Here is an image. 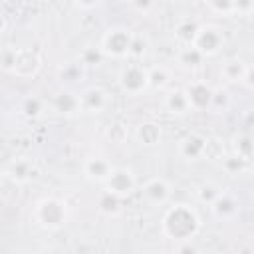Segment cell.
<instances>
[{"instance_id":"6da1fadb","label":"cell","mask_w":254,"mask_h":254,"mask_svg":"<svg viewBox=\"0 0 254 254\" xmlns=\"http://www.w3.org/2000/svg\"><path fill=\"white\" fill-rule=\"evenodd\" d=\"M202 228V220L194 206L187 202H177L175 206H169L161 218V232L177 242H189L192 240Z\"/></svg>"},{"instance_id":"7a4b0ae2","label":"cell","mask_w":254,"mask_h":254,"mask_svg":"<svg viewBox=\"0 0 254 254\" xmlns=\"http://www.w3.org/2000/svg\"><path fill=\"white\" fill-rule=\"evenodd\" d=\"M32 220L44 230H62L69 220V206L64 198L48 194L42 196L32 210Z\"/></svg>"},{"instance_id":"3957f363","label":"cell","mask_w":254,"mask_h":254,"mask_svg":"<svg viewBox=\"0 0 254 254\" xmlns=\"http://www.w3.org/2000/svg\"><path fill=\"white\" fill-rule=\"evenodd\" d=\"M135 32H131L125 26H111L107 28L99 38V48L105 58L111 60H125L131 56V48L135 42Z\"/></svg>"},{"instance_id":"277c9868","label":"cell","mask_w":254,"mask_h":254,"mask_svg":"<svg viewBox=\"0 0 254 254\" xmlns=\"http://www.w3.org/2000/svg\"><path fill=\"white\" fill-rule=\"evenodd\" d=\"M117 85L127 95H139L149 89V67L139 62H127L117 73Z\"/></svg>"},{"instance_id":"5b68a950","label":"cell","mask_w":254,"mask_h":254,"mask_svg":"<svg viewBox=\"0 0 254 254\" xmlns=\"http://www.w3.org/2000/svg\"><path fill=\"white\" fill-rule=\"evenodd\" d=\"M4 177H6L8 181H12L14 185L24 187V185L34 183V181L40 177V169H38V165H36L34 159L18 157V159L10 161V163L4 167Z\"/></svg>"},{"instance_id":"8992f818","label":"cell","mask_w":254,"mask_h":254,"mask_svg":"<svg viewBox=\"0 0 254 254\" xmlns=\"http://www.w3.org/2000/svg\"><path fill=\"white\" fill-rule=\"evenodd\" d=\"M224 32L214 26V24H200V30H198V36L194 40V48L204 56V58H212L216 56L222 48H224Z\"/></svg>"},{"instance_id":"52a82bcc","label":"cell","mask_w":254,"mask_h":254,"mask_svg":"<svg viewBox=\"0 0 254 254\" xmlns=\"http://www.w3.org/2000/svg\"><path fill=\"white\" fill-rule=\"evenodd\" d=\"M206 149H208V139L202 133H198V131H189L177 143L179 155L185 161H189V163H194V161L204 159L206 157Z\"/></svg>"},{"instance_id":"ba28073f","label":"cell","mask_w":254,"mask_h":254,"mask_svg":"<svg viewBox=\"0 0 254 254\" xmlns=\"http://www.w3.org/2000/svg\"><path fill=\"white\" fill-rule=\"evenodd\" d=\"M103 189L109 190V192H113V194H117L119 198H127L137 189L135 173L129 167H115L113 173H111V177L105 181Z\"/></svg>"},{"instance_id":"9c48e42d","label":"cell","mask_w":254,"mask_h":254,"mask_svg":"<svg viewBox=\"0 0 254 254\" xmlns=\"http://www.w3.org/2000/svg\"><path fill=\"white\" fill-rule=\"evenodd\" d=\"M173 189L171 183L163 177H151L141 187V198L151 206H163L171 200Z\"/></svg>"},{"instance_id":"30bf717a","label":"cell","mask_w":254,"mask_h":254,"mask_svg":"<svg viewBox=\"0 0 254 254\" xmlns=\"http://www.w3.org/2000/svg\"><path fill=\"white\" fill-rule=\"evenodd\" d=\"M113 165L103 155H91L83 161V177L93 185H105V181L113 173Z\"/></svg>"},{"instance_id":"8fae6325","label":"cell","mask_w":254,"mask_h":254,"mask_svg":"<svg viewBox=\"0 0 254 254\" xmlns=\"http://www.w3.org/2000/svg\"><path fill=\"white\" fill-rule=\"evenodd\" d=\"M185 91H187V97H189V103H190L192 111H206V109H210L214 87H210L206 81L194 79V81H190L185 87Z\"/></svg>"},{"instance_id":"7c38bea8","label":"cell","mask_w":254,"mask_h":254,"mask_svg":"<svg viewBox=\"0 0 254 254\" xmlns=\"http://www.w3.org/2000/svg\"><path fill=\"white\" fill-rule=\"evenodd\" d=\"M42 69V58L32 48H20L18 50V62L14 75L16 77H36Z\"/></svg>"},{"instance_id":"4fadbf2b","label":"cell","mask_w":254,"mask_h":254,"mask_svg":"<svg viewBox=\"0 0 254 254\" xmlns=\"http://www.w3.org/2000/svg\"><path fill=\"white\" fill-rule=\"evenodd\" d=\"M109 103V95L103 87H87L79 93V107L81 113H101Z\"/></svg>"},{"instance_id":"5bb4252c","label":"cell","mask_w":254,"mask_h":254,"mask_svg":"<svg viewBox=\"0 0 254 254\" xmlns=\"http://www.w3.org/2000/svg\"><path fill=\"white\" fill-rule=\"evenodd\" d=\"M210 212L214 214V218L222 220V222H228V220H234L240 212V200L236 194L224 190L210 206Z\"/></svg>"},{"instance_id":"9a60e30c","label":"cell","mask_w":254,"mask_h":254,"mask_svg":"<svg viewBox=\"0 0 254 254\" xmlns=\"http://www.w3.org/2000/svg\"><path fill=\"white\" fill-rule=\"evenodd\" d=\"M52 109L58 113V115H75V113H81V107H79V93H73L69 89H62L58 91L54 97H52Z\"/></svg>"},{"instance_id":"2e32d148","label":"cell","mask_w":254,"mask_h":254,"mask_svg":"<svg viewBox=\"0 0 254 254\" xmlns=\"http://www.w3.org/2000/svg\"><path fill=\"white\" fill-rule=\"evenodd\" d=\"M163 107H165V111L171 113V115H185V113L192 111L185 87L169 89L167 95H165V99H163Z\"/></svg>"},{"instance_id":"e0dca14e","label":"cell","mask_w":254,"mask_h":254,"mask_svg":"<svg viewBox=\"0 0 254 254\" xmlns=\"http://www.w3.org/2000/svg\"><path fill=\"white\" fill-rule=\"evenodd\" d=\"M198 30H200V24L194 18H181L173 28V36L179 42V46L185 48V46L194 44V40L198 36Z\"/></svg>"},{"instance_id":"ac0fdd59","label":"cell","mask_w":254,"mask_h":254,"mask_svg":"<svg viewBox=\"0 0 254 254\" xmlns=\"http://www.w3.org/2000/svg\"><path fill=\"white\" fill-rule=\"evenodd\" d=\"M246 69H248V64L242 60V58H228L222 62L220 65V77L228 83H242L244 81V75H246Z\"/></svg>"},{"instance_id":"d6986e66","label":"cell","mask_w":254,"mask_h":254,"mask_svg":"<svg viewBox=\"0 0 254 254\" xmlns=\"http://www.w3.org/2000/svg\"><path fill=\"white\" fill-rule=\"evenodd\" d=\"M135 139L143 147H155L163 139V129H161V125L157 121H143L135 129Z\"/></svg>"},{"instance_id":"ffe728a7","label":"cell","mask_w":254,"mask_h":254,"mask_svg":"<svg viewBox=\"0 0 254 254\" xmlns=\"http://www.w3.org/2000/svg\"><path fill=\"white\" fill-rule=\"evenodd\" d=\"M204 56L194 48V46H185V48H179L177 52V64L187 69V71H196L204 65Z\"/></svg>"},{"instance_id":"44dd1931","label":"cell","mask_w":254,"mask_h":254,"mask_svg":"<svg viewBox=\"0 0 254 254\" xmlns=\"http://www.w3.org/2000/svg\"><path fill=\"white\" fill-rule=\"evenodd\" d=\"M121 202H123V198H119L117 194H113V192H109V190H105V189L97 194V200H95L97 210H99L103 216H109V218L121 214V210H123Z\"/></svg>"},{"instance_id":"7402d4cb","label":"cell","mask_w":254,"mask_h":254,"mask_svg":"<svg viewBox=\"0 0 254 254\" xmlns=\"http://www.w3.org/2000/svg\"><path fill=\"white\" fill-rule=\"evenodd\" d=\"M230 151L234 155H238L240 159L248 161L250 165H254V137L246 135V133H238L230 139Z\"/></svg>"},{"instance_id":"603a6c76","label":"cell","mask_w":254,"mask_h":254,"mask_svg":"<svg viewBox=\"0 0 254 254\" xmlns=\"http://www.w3.org/2000/svg\"><path fill=\"white\" fill-rule=\"evenodd\" d=\"M220 167H222V171H224L226 175L238 177V175H246L254 165H250L248 161L240 159L238 155H234V153L230 151V153H226V155L220 157Z\"/></svg>"},{"instance_id":"cb8c5ba5","label":"cell","mask_w":254,"mask_h":254,"mask_svg":"<svg viewBox=\"0 0 254 254\" xmlns=\"http://www.w3.org/2000/svg\"><path fill=\"white\" fill-rule=\"evenodd\" d=\"M222 192H224V187L218 185L216 181H202V183L196 187V190H194L196 200H198L200 204H206V206H212V202H214Z\"/></svg>"},{"instance_id":"d4e9b609","label":"cell","mask_w":254,"mask_h":254,"mask_svg":"<svg viewBox=\"0 0 254 254\" xmlns=\"http://www.w3.org/2000/svg\"><path fill=\"white\" fill-rule=\"evenodd\" d=\"M171 83V71L167 65H153L149 67V89L163 91Z\"/></svg>"},{"instance_id":"484cf974","label":"cell","mask_w":254,"mask_h":254,"mask_svg":"<svg viewBox=\"0 0 254 254\" xmlns=\"http://www.w3.org/2000/svg\"><path fill=\"white\" fill-rule=\"evenodd\" d=\"M42 111H44V101L36 95H28L20 101V113L26 119H36L42 115Z\"/></svg>"},{"instance_id":"4316f807","label":"cell","mask_w":254,"mask_h":254,"mask_svg":"<svg viewBox=\"0 0 254 254\" xmlns=\"http://www.w3.org/2000/svg\"><path fill=\"white\" fill-rule=\"evenodd\" d=\"M103 52L99 46H85L81 52H79V58L77 62L83 65V67H93V65H99L103 62Z\"/></svg>"},{"instance_id":"83f0119b","label":"cell","mask_w":254,"mask_h":254,"mask_svg":"<svg viewBox=\"0 0 254 254\" xmlns=\"http://www.w3.org/2000/svg\"><path fill=\"white\" fill-rule=\"evenodd\" d=\"M18 50L20 48H14V46H8V48L2 50V54H0V67H2L4 73L14 75L16 62H18Z\"/></svg>"},{"instance_id":"f1b7e54d","label":"cell","mask_w":254,"mask_h":254,"mask_svg":"<svg viewBox=\"0 0 254 254\" xmlns=\"http://www.w3.org/2000/svg\"><path fill=\"white\" fill-rule=\"evenodd\" d=\"M204 6L218 16H232L234 14V0H208V2H204Z\"/></svg>"},{"instance_id":"f546056e","label":"cell","mask_w":254,"mask_h":254,"mask_svg":"<svg viewBox=\"0 0 254 254\" xmlns=\"http://www.w3.org/2000/svg\"><path fill=\"white\" fill-rule=\"evenodd\" d=\"M230 107V93L226 89H214V95H212V103H210V111L214 113H222Z\"/></svg>"},{"instance_id":"4dcf8cb0","label":"cell","mask_w":254,"mask_h":254,"mask_svg":"<svg viewBox=\"0 0 254 254\" xmlns=\"http://www.w3.org/2000/svg\"><path fill=\"white\" fill-rule=\"evenodd\" d=\"M60 75L62 79H67V81H77L81 79L83 75V65L77 62V64H65L62 69H60Z\"/></svg>"},{"instance_id":"1f68e13d","label":"cell","mask_w":254,"mask_h":254,"mask_svg":"<svg viewBox=\"0 0 254 254\" xmlns=\"http://www.w3.org/2000/svg\"><path fill=\"white\" fill-rule=\"evenodd\" d=\"M147 46H149V42L143 38V36H135V42H133V48H131V60H139V58H143L145 56V52H147Z\"/></svg>"},{"instance_id":"d6a6232c","label":"cell","mask_w":254,"mask_h":254,"mask_svg":"<svg viewBox=\"0 0 254 254\" xmlns=\"http://www.w3.org/2000/svg\"><path fill=\"white\" fill-rule=\"evenodd\" d=\"M173 254H200V250L196 248V244L192 240H189V242H177Z\"/></svg>"},{"instance_id":"836d02e7","label":"cell","mask_w":254,"mask_h":254,"mask_svg":"<svg viewBox=\"0 0 254 254\" xmlns=\"http://www.w3.org/2000/svg\"><path fill=\"white\" fill-rule=\"evenodd\" d=\"M250 12H254V2H250V0H234V14H238V16H246V14H250Z\"/></svg>"},{"instance_id":"e575fe53","label":"cell","mask_w":254,"mask_h":254,"mask_svg":"<svg viewBox=\"0 0 254 254\" xmlns=\"http://www.w3.org/2000/svg\"><path fill=\"white\" fill-rule=\"evenodd\" d=\"M129 6H131L133 10H137L139 14H143V16H147L151 10H155V2H151V0H143V2L137 0V2H131Z\"/></svg>"},{"instance_id":"d590c367","label":"cell","mask_w":254,"mask_h":254,"mask_svg":"<svg viewBox=\"0 0 254 254\" xmlns=\"http://www.w3.org/2000/svg\"><path fill=\"white\" fill-rule=\"evenodd\" d=\"M248 89H252L254 91V64H250L248 65V69H246V75H244V81H242Z\"/></svg>"},{"instance_id":"8d00e7d4","label":"cell","mask_w":254,"mask_h":254,"mask_svg":"<svg viewBox=\"0 0 254 254\" xmlns=\"http://www.w3.org/2000/svg\"><path fill=\"white\" fill-rule=\"evenodd\" d=\"M99 6H101V2H95V0H91V2H73V8H77V10H95Z\"/></svg>"},{"instance_id":"74e56055","label":"cell","mask_w":254,"mask_h":254,"mask_svg":"<svg viewBox=\"0 0 254 254\" xmlns=\"http://www.w3.org/2000/svg\"><path fill=\"white\" fill-rule=\"evenodd\" d=\"M6 26H8L6 16H0V34H4V32H6Z\"/></svg>"}]
</instances>
